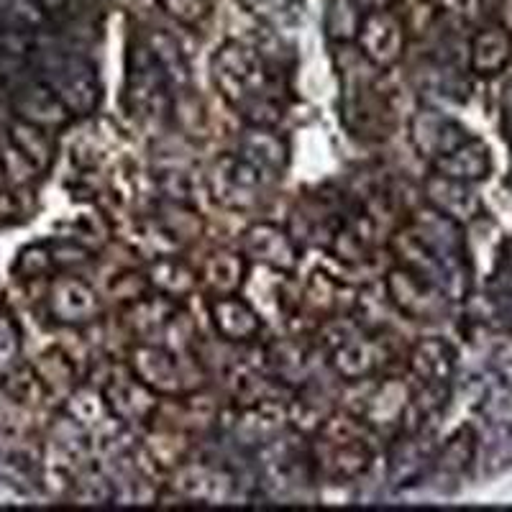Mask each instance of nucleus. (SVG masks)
Returning a JSON list of instances; mask_svg holds the SVG:
<instances>
[{"instance_id":"obj_29","label":"nucleus","mask_w":512,"mask_h":512,"mask_svg":"<svg viewBox=\"0 0 512 512\" xmlns=\"http://www.w3.org/2000/svg\"><path fill=\"white\" fill-rule=\"evenodd\" d=\"M361 11L354 0H328L326 13H323V31L333 44H354L356 31L361 24Z\"/></svg>"},{"instance_id":"obj_7","label":"nucleus","mask_w":512,"mask_h":512,"mask_svg":"<svg viewBox=\"0 0 512 512\" xmlns=\"http://www.w3.org/2000/svg\"><path fill=\"white\" fill-rule=\"evenodd\" d=\"M390 249L400 259V267L413 269L415 274L431 280L433 285L446 292L448 300H464L466 292H469L472 274L459 272V269H454L448 262H443L441 256L425 244L410 226H405L402 231H397L392 236Z\"/></svg>"},{"instance_id":"obj_11","label":"nucleus","mask_w":512,"mask_h":512,"mask_svg":"<svg viewBox=\"0 0 512 512\" xmlns=\"http://www.w3.org/2000/svg\"><path fill=\"white\" fill-rule=\"evenodd\" d=\"M47 313L59 326L85 328L103 315V303L88 282L57 272L47 287Z\"/></svg>"},{"instance_id":"obj_44","label":"nucleus","mask_w":512,"mask_h":512,"mask_svg":"<svg viewBox=\"0 0 512 512\" xmlns=\"http://www.w3.org/2000/svg\"><path fill=\"white\" fill-rule=\"evenodd\" d=\"M505 254H507V267H512V241H510V244H507Z\"/></svg>"},{"instance_id":"obj_19","label":"nucleus","mask_w":512,"mask_h":512,"mask_svg":"<svg viewBox=\"0 0 512 512\" xmlns=\"http://www.w3.org/2000/svg\"><path fill=\"white\" fill-rule=\"evenodd\" d=\"M423 192L428 208L438 210V213H443L451 221L461 223V226L472 223L482 213V200H479L477 190L469 182L451 180V177H443L438 172H433L423 182Z\"/></svg>"},{"instance_id":"obj_25","label":"nucleus","mask_w":512,"mask_h":512,"mask_svg":"<svg viewBox=\"0 0 512 512\" xmlns=\"http://www.w3.org/2000/svg\"><path fill=\"white\" fill-rule=\"evenodd\" d=\"M8 141L34 164L39 175H47L49 169L54 167V162H57V139H54V131H47V128L16 118L11 123V128H8Z\"/></svg>"},{"instance_id":"obj_40","label":"nucleus","mask_w":512,"mask_h":512,"mask_svg":"<svg viewBox=\"0 0 512 512\" xmlns=\"http://www.w3.org/2000/svg\"><path fill=\"white\" fill-rule=\"evenodd\" d=\"M31 3H34L44 16H57V13H62L64 8L70 6V0H31Z\"/></svg>"},{"instance_id":"obj_39","label":"nucleus","mask_w":512,"mask_h":512,"mask_svg":"<svg viewBox=\"0 0 512 512\" xmlns=\"http://www.w3.org/2000/svg\"><path fill=\"white\" fill-rule=\"evenodd\" d=\"M441 6H446L456 16L472 18L479 8V0H441Z\"/></svg>"},{"instance_id":"obj_16","label":"nucleus","mask_w":512,"mask_h":512,"mask_svg":"<svg viewBox=\"0 0 512 512\" xmlns=\"http://www.w3.org/2000/svg\"><path fill=\"white\" fill-rule=\"evenodd\" d=\"M13 116L26 123L47 128V131H59L75 121V113L67 108L57 90L47 80H31L16 88L11 98Z\"/></svg>"},{"instance_id":"obj_30","label":"nucleus","mask_w":512,"mask_h":512,"mask_svg":"<svg viewBox=\"0 0 512 512\" xmlns=\"http://www.w3.org/2000/svg\"><path fill=\"white\" fill-rule=\"evenodd\" d=\"M144 39L149 41L152 52L157 54L159 64H162L164 72H167V77H169V82H172L175 93L180 88H185L187 82H190V64H187V59L182 57L180 47H177V41L172 39L167 31H157V34L144 36Z\"/></svg>"},{"instance_id":"obj_31","label":"nucleus","mask_w":512,"mask_h":512,"mask_svg":"<svg viewBox=\"0 0 512 512\" xmlns=\"http://www.w3.org/2000/svg\"><path fill=\"white\" fill-rule=\"evenodd\" d=\"M474 433L472 428H461L443 443V448L433 456V469L443 474H461L474 459Z\"/></svg>"},{"instance_id":"obj_1","label":"nucleus","mask_w":512,"mask_h":512,"mask_svg":"<svg viewBox=\"0 0 512 512\" xmlns=\"http://www.w3.org/2000/svg\"><path fill=\"white\" fill-rule=\"evenodd\" d=\"M210 77L218 95L246 123L277 126L282 118L280 72L259 49L236 39L223 41L210 57Z\"/></svg>"},{"instance_id":"obj_18","label":"nucleus","mask_w":512,"mask_h":512,"mask_svg":"<svg viewBox=\"0 0 512 512\" xmlns=\"http://www.w3.org/2000/svg\"><path fill=\"white\" fill-rule=\"evenodd\" d=\"M236 154L259 167L262 172L272 177H282L287 167H290V141L277 131V126H256V123H246L244 131L236 141Z\"/></svg>"},{"instance_id":"obj_23","label":"nucleus","mask_w":512,"mask_h":512,"mask_svg":"<svg viewBox=\"0 0 512 512\" xmlns=\"http://www.w3.org/2000/svg\"><path fill=\"white\" fill-rule=\"evenodd\" d=\"M198 274L200 282L213 295H231V292H239L244 287L246 274H249V259L241 251H213Z\"/></svg>"},{"instance_id":"obj_20","label":"nucleus","mask_w":512,"mask_h":512,"mask_svg":"<svg viewBox=\"0 0 512 512\" xmlns=\"http://www.w3.org/2000/svg\"><path fill=\"white\" fill-rule=\"evenodd\" d=\"M408 367L420 384L448 387L456 369V351L454 346L438 336L420 338L410 351Z\"/></svg>"},{"instance_id":"obj_9","label":"nucleus","mask_w":512,"mask_h":512,"mask_svg":"<svg viewBox=\"0 0 512 512\" xmlns=\"http://www.w3.org/2000/svg\"><path fill=\"white\" fill-rule=\"evenodd\" d=\"M384 292L397 313L410 320H438L446 315L448 305H451L441 287L400 264L392 267L384 277Z\"/></svg>"},{"instance_id":"obj_5","label":"nucleus","mask_w":512,"mask_h":512,"mask_svg":"<svg viewBox=\"0 0 512 512\" xmlns=\"http://www.w3.org/2000/svg\"><path fill=\"white\" fill-rule=\"evenodd\" d=\"M126 367L159 397H182L203 387V369L187 356L159 344H136L128 351Z\"/></svg>"},{"instance_id":"obj_33","label":"nucleus","mask_w":512,"mask_h":512,"mask_svg":"<svg viewBox=\"0 0 512 512\" xmlns=\"http://www.w3.org/2000/svg\"><path fill=\"white\" fill-rule=\"evenodd\" d=\"M167 16H172L180 26L187 29H200L205 21H210L216 11V0H159Z\"/></svg>"},{"instance_id":"obj_14","label":"nucleus","mask_w":512,"mask_h":512,"mask_svg":"<svg viewBox=\"0 0 512 512\" xmlns=\"http://www.w3.org/2000/svg\"><path fill=\"white\" fill-rule=\"evenodd\" d=\"M241 254L251 262H259L277 272L292 274L300 264V244L287 228L277 223H251L241 236Z\"/></svg>"},{"instance_id":"obj_10","label":"nucleus","mask_w":512,"mask_h":512,"mask_svg":"<svg viewBox=\"0 0 512 512\" xmlns=\"http://www.w3.org/2000/svg\"><path fill=\"white\" fill-rule=\"evenodd\" d=\"M387 356H390V349L384 344L382 333L359 328V331L344 333L331 346L328 364L344 382H367L382 372Z\"/></svg>"},{"instance_id":"obj_41","label":"nucleus","mask_w":512,"mask_h":512,"mask_svg":"<svg viewBox=\"0 0 512 512\" xmlns=\"http://www.w3.org/2000/svg\"><path fill=\"white\" fill-rule=\"evenodd\" d=\"M361 11H379V8H392L397 0H354Z\"/></svg>"},{"instance_id":"obj_42","label":"nucleus","mask_w":512,"mask_h":512,"mask_svg":"<svg viewBox=\"0 0 512 512\" xmlns=\"http://www.w3.org/2000/svg\"><path fill=\"white\" fill-rule=\"evenodd\" d=\"M502 26L512 36V0H505V6H502Z\"/></svg>"},{"instance_id":"obj_26","label":"nucleus","mask_w":512,"mask_h":512,"mask_svg":"<svg viewBox=\"0 0 512 512\" xmlns=\"http://www.w3.org/2000/svg\"><path fill=\"white\" fill-rule=\"evenodd\" d=\"M175 489H180L185 500H198L208 505V502L226 500L231 495V477L221 469H210L208 464L185 466L175 479Z\"/></svg>"},{"instance_id":"obj_37","label":"nucleus","mask_w":512,"mask_h":512,"mask_svg":"<svg viewBox=\"0 0 512 512\" xmlns=\"http://www.w3.org/2000/svg\"><path fill=\"white\" fill-rule=\"evenodd\" d=\"M29 405L18 402L11 392L3 390L0 384V433H18L29 428Z\"/></svg>"},{"instance_id":"obj_12","label":"nucleus","mask_w":512,"mask_h":512,"mask_svg":"<svg viewBox=\"0 0 512 512\" xmlns=\"http://www.w3.org/2000/svg\"><path fill=\"white\" fill-rule=\"evenodd\" d=\"M105 408L113 420L123 425H144L157 415L159 395L152 392L128 367L118 369L103 390Z\"/></svg>"},{"instance_id":"obj_34","label":"nucleus","mask_w":512,"mask_h":512,"mask_svg":"<svg viewBox=\"0 0 512 512\" xmlns=\"http://www.w3.org/2000/svg\"><path fill=\"white\" fill-rule=\"evenodd\" d=\"M72 497L82 505H105L116 497V492L100 472H82L72 482Z\"/></svg>"},{"instance_id":"obj_28","label":"nucleus","mask_w":512,"mask_h":512,"mask_svg":"<svg viewBox=\"0 0 512 512\" xmlns=\"http://www.w3.org/2000/svg\"><path fill=\"white\" fill-rule=\"evenodd\" d=\"M36 377L41 379L49 397H70L77 390V372L75 364L59 351H47L41 354L34 367Z\"/></svg>"},{"instance_id":"obj_8","label":"nucleus","mask_w":512,"mask_h":512,"mask_svg":"<svg viewBox=\"0 0 512 512\" xmlns=\"http://www.w3.org/2000/svg\"><path fill=\"white\" fill-rule=\"evenodd\" d=\"M354 47L379 72L392 70L408 47V31L402 18L392 8L364 11L359 31H356Z\"/></svg>"},{"instance_id":"obj_15","label":"nucleus","mask_w":512,"mask_h":512,"mask_svg":"<svg viewBox=\"0 0 512 512\" xmlns=\"http://www.w3.org/2000/svg\"><path fill=\"white\" fill-rule=\"evenodd\" d=\"M408 134L415 152L423 159H428L431 164L436 162V159H441L443 154L451 152V149H456L459 144H464V141L472 136L464 123L446 116V113L436 111V108H420V111L410 118Z\"/></svg>"},{"instance_id":"obj_35","label":"nucleus","mask_w":512,"mask_h":512,"mask_svg":"<svg viewBox=\"0 0 512 512\" xmlns=\"http://www.w3.org/2000/svg\"><path fill=\"white\" fill-rule=\"evenodd\" d=\"M21 356V328L8 310L0 308V379L18 364Z\"/></svg>"},{"instance_id":"obj_3","label":"nucleus","mask_w":512,"mask_h":512,"mask_svg":"<svg viewBox=\"0 0 512 512\" xmlns=\"http://www.w3.org/2000/svg\"><path fill=\"white\" fill-rule=\"evenodd\" d=\"M379 75L382 72L361 57L356 47L346 49L344 62L338 67V116L356 139H384L390 134L392 108L379 90Z\"/></svg>"},{"instance_id":"obj_2","label":"nucleus","mask_w":512,"mask_h":512,"mask_svg":"<svg viewBox=\"0 0 512 512\" xmlns=\"http://www.w3.org/2000/svg\"><path fill=\"white\" fill-rule=\"evenodd\" d=\"M374 428L361 415H331L318 425L308 459L328 482H354L374 461Z\"/></svg>"},{"instance_id":"obj_17","label":"nucleus","mask_w":512,"mask_h":512,"mask_svg":"<svg viewBox=\"0 0 512 512\" xmlns=\"http://www.w3.org/2000/svg\"><path fill=\"white\" fill-rule=\"evenodd\" d=\"M208 313L218 336L223 341H231V344H251L264 331L262 315L256 313L254 305L249 300H244L239 292L213 295V300L208 305Z\"/></svg>"},{"instance_id":"obj_27","label":"nucleus","mask_w":512,"mask_h":512,"mask_svg":"<svg viewBox=\"0 0 512 512\" xmlns=\"http://www.w3.org/2000/svg\"><path fill=\"white\" fill-rule=\"evenodd\" d=\"M420 436L423 433H405L390 451V477L395 484L415 482L428 466H433V454L425 451Z\"/></svg>"},{"instance_id":"obj_22","label":"nucleus","mask_w":512,"mask_h":512,"mask_svg":"<svg viewBox=\"0 0 512 512\" xmlns=\"http://www.w3.org/2000/svg\"><path fill=\"white\" fill-rule=\"evenodd\" d=\"M512 62V36L505 26H484L474 34L469 47V64L479 77H495Z\"/></svg>"},{"instance_id":"obj_6","label":"nucleus","mask_w":512,"mask_h":512,"mask_svg":"<svg viewBox=\"0 0 512 512\" xmlns=\"http://www.w3.org/2000/svg\"><path fill=\"white\" fill-rule=\"evenodd\" d=\"M272 180V175L233 152L221 154L210 164L208 190L221 208L233 213H251L264 203Z\"/></svg>"},{"instance_id":"obj_43","label":"nucleus","mask_w":512,"mask_h":512,"mask_svg":"<svg viewBox=\"0 0 512 512\" xmlns=\"http://www.w3.org/2000/svg\"><path fill=\"white\" fill-rule=\"evenodd\" d=\"M8 190V177H6V167H3V159H0V192Z\"/></svg>"},{"instance_id":"obj_21","label":"nucleus","mask_w":512,"mask_h":512,"mask_svg":"<svg viewBox=\"0 0 512 512\" xmlns=\"http://www.w3.org/2000/svg\"><path fill=\"white\" fill-rule=\"evenodd\" d=\"M431 167L438 175L474 185V182L487 180L489 172H492V154H489V146L482 139L469 136L464 144H459L456 149L443 154Z\"/></svg>"},{"instance_id":"obj_32","label":"nucleus","mask_w":512,"mask_h":512,"mask_svg":"<svg viewBox=\"0 0 512 512\" xmlns=\"http://www.w3.org/2000/svg\"><path fill=\"white\" fill-rule=\"evenodd\" d=\"M57 274L52 262V249H49V241H41V244H29L18 251L16 264H13V274L18 280H41V277H49V274Z\"/></svg>"},{"instance_id":"obj_38","label":"nucleus","mask_w":512,"mask_h":512,"mask_svg":"<svg viewBox=\"0 0 512 512\" xmlns=\"http://www.w3.org/2000/svg\"><path fill=\"white\" fill-rule=\"evenodd\" d=\"M489 297L500 308V313L512 318V267H505L502 272H497L492 277V282H489Z\"/></svg>"},{"instance_id":"obj_36","label":"nucleus","mask_w":512,"mask_h":512,"mask_svg":"<svg viewBox=\"0 0 512 512\" xmlns=\"http://www.w3.org/2000/svg\"><path fill=\"white\" fill-rule=\"evenodd\" d=\"M49 249H52V262L57 272H72V269H80L82 264L93 259V254L85 246L70 239L49 241Z\"/></svg>"},{"instance_id":"obj_24","label":"nucleus","mask_w":512,"mask_h":512,"mask_svg":"<svg viewBox=\"0 0 512 512\" xmlns=\"http://www.w3.org/2000/svg\"><path fill=\"white\" fill-rule=\"evenodd\" d=\"M146 287L154 290L157 295L172 297V300H180V297L190 295L195 287L200 285V274L185 264L177 256H157L149 269H146Z\"/></svg>"},{"instance_id":"obj_4","label":"nucleus","mask_w":512,"mask_h":512,"mask_svg":"<svg viewBox=\"0 0 512 512\" xmlns=\"http://www.w3.org/2000/svg\"><path fill=\"white\" fill-rule=\"evenodd\" d=\"M123 100L141 121H164L175 108V88L144 36L128 44Z\"/></svg>"},{"instance_id":"obj_13","label":"nucleus","mask_w":512,"mask_h":512,"mask_svg":"<svg viewBox=\"0 0 512 512\" xmlns=\"http://www.w3.org/2000/svg\"><path fill=\"white\" fill-rule=\"evenodd\" d=\"M52 77H41L47 80L59 98L67 103L75 116H90L100 103V82L98 72L93 64L82 57H59L57 62L49 64Z\"/></svg>"}]
</instances>
